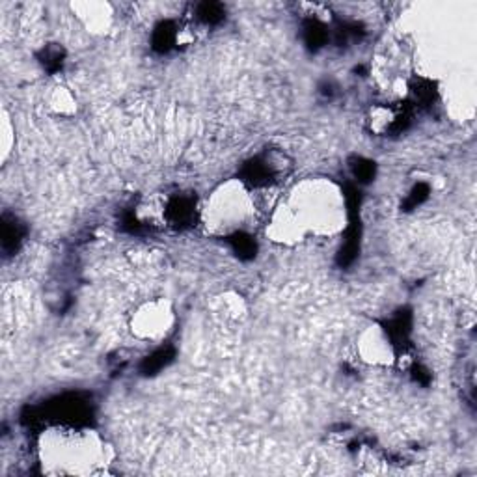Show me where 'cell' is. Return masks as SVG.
Wrapping results in <instances>:
<instances>
[{"instance_id": "1", "label": "cell", "mask_w": 477, "mask_h": 477, "mask_svg": "<svg viewBox=\"0 0 477 477\" xmlns=\"http://www.w3.org/2000/svg\"><path fill=\"white\" fill-rule=\"evenodd\" d=\"M284 174V166H280L278 161L270 155H259L250 161H246L241 168V181L254 188L273 185Z\"/></svg>"}, {"instance_id": "2", "label": "cell", "mask_w": 477, "mask_h": 477, "mask_svg": "<svg viewBox=\"0 0 477 477\" xmlns=\"http://www.w3.org/2000/svg\"><path fill=\"white\" fill-rule=\"evenodd\" d=\"M138 314V319H136L138 328L136 330L147 338H155L159 334H163L170 323V312L166 304L163 302L147 304L146 308L140 309Z\"/></svg>"}, {"instance_id": "3", "label": "cell", "mask_w": 477, "mask_h": 477, "mask_svg": "<svg viewBox=\"0 0 477 477\" xmlns=\"http://www.w3.org/2000/svg\"><path fill=\"white\" fill-rule=\"evenodd\" d=\"M164 218L170 226L179 227V229L193 226L194 218H196L194 200L188 196H174L168 200V204L164 205Z\"/></svg>"}, {"instance_id": "4", "label": "cell", "mask_w": 477, "mask_h": 477, "mask_svg": "<svg viewBox=\"0 0 477 477\" xmlns=\"http://www.w3.org/2000/svg\"><path fill=\"white\" fill-rule=\"evenodd\" d=\"M24 233H26V229L15 216H2V248L6 254H13L17 250L23 243Z\"/></svg>"}, {"instance_id": "5", "label": "cell", "mask_w": 477, "mask_h": 477, "mask_svg": "<svg viewBox=\"0 0 477 477\" xmlns=\"http://www.w3.org/2000/svg\"><path fill=\"white\" fill-rule=\"evenodd\" d=\"M174 347H168V345H166V347H161V349L157 350H153L152 355L146 356V358L142 360V364H140V373L146 375V377H149V375H157L159 371H163L164 367L174 360Z\"/></svg>"}, {"instance_id": "6", "label": "cell", "mask_w": 477, "mask_h": 477, "mask_svg": "<svg viewBox=\"0 0 477 477\" xmlns=\"http://www.w3.org/2000/svg\"><path fill=\"white\" fill-rule=\"evenodd\" d=\"M152 43L153 49L157 53H168L170 49L177 43V29H175V24L170 23V21L159 23L155 26V30H153Z\"/></svg>"}, {"instance_id": "7", "label": "cell", "mask_w": 477, "mask_h": 477, "mask_svg": "<svg viewBox=\"0 0 477 477\" xmlns=\"http://www.w3.org/2000/svg\"><path fill=\"white\" fill-rule=\"evenodd\" d=\"M304 41H306V45L312 49V51H317V49H321V47L325 45L326 41H328V30H326V26L321 21H317V19H308L306 23H304Z\"/></svg>"}, {"instance_id": "8", "label": "cell", "mask_w": 477, "mask_h": 477, "mask_svg": "<svg viewBox=\"0 0 477 477\" xmlns=\"http://www.w3.org/2000/svg\"><path fill=\"white\" fill-rule=\"evenodd\" d=\"M227 243L232 245L233 252L237 254L241 259H252V257L256 256V243H254V239L248 235V233L245 232H233L232 235H227Z\"/></svg>"}, {"instance_id": "9", "label": "cell", "mask_w": 477, "mask_h": 477, "mask_svg": "<svg viewBox=\"0 0 477 477\" xmlns=\"http://www.w3.org/2000/svg\"><path fill=\"white\" fill-rule=\"evenodd\" d=\"M224 6L216 2H204L196 6V19L204 24H216L224 19Z\"/></svg>"}, {"instance_id": "10", "label": "cell", "mask_w": 477, "mask_h": 477, "mask_svg": "<svg viewBox=\"0 0 477 477\" xmlns=\"http://www.w3.org/2000/svg\"><path fill=\"white\" fill-rule=\"evenodd\" d=\"M40 58H41L43 67H45L47 71L54 73V71H58L60 67H62V64H64L65 54H64V51H62V47L49 45L43 49V53H41Z\"/></svg>"}, {"instance_id": "11", "label": "cell", "mask_w": 477, "mask_h": 477, "mask_svg": "<svg viewBox=\"0 0 477 477\" xmlns=\"http://www.w3.org/2000/svg\"><path fill=\"white\" fill-rule=\"evenodd\" d=\"M350 170H353V175L358 183H369V181L375 177V163L373 161H367V159L356 157L350 164Z\"/></svg>"}, {"instance_id": "12", "label": "cell", "mask_w": 477, "mask_h": 477, "mask_svg": "<svg viewBox=\"0 0 477 477\" xmlns=\"http://www.w3.org/2000/svg\"><path fill=\"white\" fill-rule=\"evenodd\" d=\"M410 92H412V95L419 103H431L435 99V86L427 79H418L412 84V88H410Z\"/></svg>"}, {"instance_id": "13", "label": "cell", "mask_w": 477, "mask_h": 477, "mask_svg": "<svg viewBox=\"0 0 477 477\" xmlns=\"http://www.w3.org/2000/svg\"><path fill=\"white\" fill-rule=\"evenodd\" d=\"M427 196H429V186L425 185V183H419L408 194L407 202H405V209H416L419 204H423Z\"/></svg>"}]
</instances>
